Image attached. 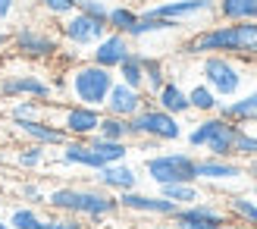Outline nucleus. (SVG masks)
Returning <instances> with one entry per match:
<instances>
[{
	"instance_id": "e433bc0d",
	"label": "nucleus",
	"mask_w": 257,
	"mask_h": 229,
	"mask_svg": "<svg viewBox=\"0 0 257 229\" xmlns=\"http://www.w3.org/2000/svg\"><path fill=\"white\" fill-rule=\"evenodd\" d=\"M85 220L79 217H72V213H50L47 210V217H44V229H82Z\"/></svg>"
},
{
	"instance_id": "dca6fc26",
	"label": "nucleus",
	"mask_w": 257,
	"mask_h": 229,
	"mask_svg": "<svg viewBox=\"0 0 257 229\" xmlns=\"http://www.w3.org/2000/svg\"><path fill=\"white\" fill-rule=\"evenodd\" d=\"M119 198V210L125 213H135V217H157V220H170L176 207L170 198H163L160 192H141V188H132V192H122L116 195Z\"/></svg>"
},
{
	"instance_id": "de8ad7c7",
	"label": "nucleus",
	"mask_w": 257,
	"mask_h": 229,
	"mask_svg": "<svg viewBox=\"0 0 257 229\" xmlns=\"http://www.w3.org/2000/svg\"><path fill=\"white\" fill-rule=\"evenodd\" d=\"M0 229H10V223H7V217H0Z\"/></svg>"
},
{
	"instance_id": "bb28decb",
	"label": "nucleus",
	"mask_w": 257,
	"mask_h": 229,
	"mask_svg": "<svg viewBox=\"0 0 257 229\" xmlns=\"http://www.w3.org/2000/svg\"><path fill=\"white\" fill-rule=\"evenodd\" d=\"M188 104H191V113H198V117H210V113L220 110L223 100L213 94V88H210V85L195 82V85L188 88Z\"/></svg>"
},
{
	"instance_id": "2eb2a0df",
	"label": "nucleus",
	"mask_w": 257,
	"mask_h": 229,
	"mask_svg": "<svg viewBox=\"0 0 257 229\" xmlns=\"http://www.w3.org/2000/svg\"><path fill=\"white\" fill-rule=\"evenodd\" d=\"M229 220V213L223 204H213V201H195V204H182L176 207V213L170 217L173 226L179 229H220Z\"/></svg>"
},
{
	"instance_id": "9b49d317",
	"label": "nucleus",
	"mask_w": 257,
	"mask_h": 229,
	"mask_svg": "<svg viewBox=\"0 0 257 229\" xmlns=\"http://www.w3.org/2000/svg\"><path fill=\"white\" fill-rule=\"evenodd\" d=\"M141 13H151V16H163L179 22L182 29H201V22L216 19V0H160L154 7H145Z\"/></svg>"
},
{
	"instance_id": "72a5a7b5",
	"label": "nucleus",
	"mask_w": 257,
	"mask_h": 229,
	"mask_svg": "<svg viewBox=\"0 0 257 229\" xmlns=\"http://www.w3.org/2000/svg\"><path fill=\"white\" fill-rule=\"evenodd\" d=\"M97 135H100V138H110V142H132L128 120H122V117H110V113H104V117H100Z\"/></svg>"
},
{
	"instance_id": "8fccbe9b",
	"label": "nucleus",
	"mask_w": 257,
	"mask_h": 229,
	"mask_svg": "<svg viewBox=\"0 0 257 229\" xmlns=\"http://www.w3.org/2000/svg\"><path fill=\"white\" fill-rule=\"evenodd\" d=\"M251 195H254V198H257V182H254V192H251Z\"/></svg>"
},
{
	"instance_id": "79ce46f5",
	"label": "nucleus",
	"mask_w": 257,
	"mask_h": 229,
	"mask_svg": "<svg viewBox=\"0 0 257 229\" xmlns=\"http://www.w3.org/2000/svg\"><path fill=\"white\" fill-rule=\"evenodd\" d=\"M138 151H141V154H154V151H160L163 145L160 142H154V138H138V142H132Z\"/></svg>"
},
{
	"instance_id": "b1692460",
	"label": "nucleus",
	"mask_w": 257,
	"mask_h": 229,
	"mask_svg": "<svg viewBox=\"0 0 257 229\" xmlns=\"http://www.w3.org/2000/svg\"><path fill=\"white\" fill-rule=\"evenodd\" d=\"M216 22H257V0H216Z\"/></svg>"
},
{
	"instance_id": "f03ea898",
	"label": "nucleus",
	"mask_w": 257,
	"mask_h": 229,
	"mask_svg": "<svg viewBox=\"0 0 257 229\" xmlns=\"http://www.w3.org/2000/svg\"><path fill=\"white\" fill-rule=\"evenodd\" d=\"M185 57H204V54H229L257 60V22H216L201 25L182 41Z\"/></svg>"
},
{
	"instance_id": "3c124183",
	"label": "nucleus",
	"mask_w": 257,
	"mask_h": 229,
	"mask_svg": "<svg viewBox=\"0 0 257 229\" xmlns=\"http://www.w3.org/2000/svg\"><path fill=\"white\" fill-rule=\"evenodd\" d=\"M107 4H116V0H107Z\"/></svg>"
},
{
	"instance_id": "39448f33",
	"label": "nucleus",
	"mask_w": 257,
	"mask_h": 229,
	"mask_svg": "<svg viewBox=\"0 0 257 229\" xmlns=\"http://www.w3.org/2000/svg\"><path fill=\"white\" fill-rule=\"evenodd\" d=\"M238 132H241L238 123L220 117V113H210V117H201L185 132V145L191 151H204V154H213V157H235Z\"/></svg>"
},
{
	"instance_id": "393cba45",
	"label": "nucleus",
	"mask_w": 257,
	"mask_h": 229,
	"mask_svg": "<svg viewBox=\"0 0 257 229\" xmlns=\"http://www.w3.org/2000/svg\"><path fill=\"white\" fill-rule=\"evenodd\" d=\"M116 79L128 88L145 91V50H132L119 66H116Z\"/></svg>"
},
{
	"instance_id": "49530a36",
	"label": "nucleus",
	"mask_w": 257,
	"mask_h": 229,
	"mask_svg": "<svg viewBox=\"0 0 257 229\" xmlns=\"http://www.w3.org/2000/svg\"><path fill=\"white\" fill-rule=\"evenodd\" d=\"M154 229H179V226H173L170 220H166V223H160V226H154Z\"/></svg>"
},
{
	"instance_id": "a211bd4d",
	"label": "nucleus",
	"mask_w": 257,
	"mask_h": 229,
	"mask_svg": "<svg viewBox=\"0 0 257 229\" xmlns=\"http://www.w3.org/2000/svg\"><path fill=\"white\" fill-rule=\"evenodd\" d=\"M7 167H16L22 173H44V170L54 167V148L22 142L13 151H7Z\"/></svg>"
},
{
	"instance_id": "f8f14e48",
	"label": "nucleus",
	"mask_w": 257,
	"mask_h": 229,
	"mask_svg": "<svg viewBox=\"0 0 257 229\" xmlns=\"http://www.w3.org/2000/svg\"><path fill=\"white\" fill-rule=\"evenodd\" d=\"M13 97H35L50 104L54 100V88L50 79L38 69H13L0 75V100H13Z\"/></svg>"
},
{
	"instance_id": "f257e3e1",
	"label": "nucleus",
	"mask_w": 257,
	"mask_h": 229,
	"mask_svg": "<svg viewBox=\"0 0 257 229\" xmlns=\"http://www.w3.org/2000/svg\"><path fill=\"white\" fill-rule=\"evenodd\" d=\"M44 207L50 213H72L91 226H100L113 217H119V198L100 188L97 182L91 185H54L47 188V198H44Z\"/></svg>"
},
{
	"instance_id": "c756f323",
	"label": "nucleus",
	"mask_w": 257,
	"mask_h": 229,
	"mask_svg": "<svg viewBox=\"0 0 257 229\" xmlns=\"http://www.w3.org/2000/svg\"><path fill=\"white\" fill-rule=\"evenodd\" d=\"M88 145L97 151V157L107 163H119V160H128L132 154V142H110V138H100V135H91L88 138Z\"/></svg>"
},
{
	"instance_id": "7c9ffc66",
	"label": "nucleus",
	"mask_w": 257,
	"mask_h": 229,
	"mask_svg": "<svg viewBox=\"0 0 257 229\" xmlns=\"http://www.w3.org/2000/svg\"><path fill=\"white\" fill-rule=\"evenodd\" d=\"M166 79H170V66H166V60L154 57V54H145V94L154 97L163 88Z\"/></svg>"
},
{
	"instance_id": "4c0bfd02",
	"label": "nucleus",
	"mask_w": 257,
	"mask_h": 229,
	"mask_svg": "<svg viewBox=\"0 0 257 229\" xmlns=\"http://www.w3.org/2000/svg\"><path fill=\"white\" fill-rule=\"evenodd\" d=\"M38 7H41L47 16H54V19H63V16H69V13L75 10V0H35Z\"/></svg>"
},
{
	"instance_id": "6ab92c4d",
	"label": "nucleus",
	"mask_w": 257,
	"mask_h": 229,
	"mask_svg": "<svg viewBox=\"0 0 257 229\" xmlns=\"http://www.w3.org/2000/svg\"><path fill=\"white\" fill-rule=\"evenodd\" d=\"M57 163L66 167V170H88V173L104 167V160H100L97 151L88 145V138H66L63 148H57Z\"/></svg>"
},
{
	"instance_id": "6e6552de",
	"label": "nucleus",
	"mask_w": 257,
	"mask_h": 229,
	"mask_svg": "<svg viewBox=\"0 0 257 229\" xmlns=\"http://www.w3.org/2000/svg\"><path fill=\"white\" fill-rule=\"evenodd\" d=\"M195 151H154L145 154L141 173L154 185H170V182H198L195 179Z\"/></svg>"
},
{
	"instance_id": "f704fd0d",
	"label": "nucleus",
	"mask_w": 257,
	"mask_h": 229,
	"mask_svg": "<svg viewBox=\"0 0 257 229\" xmlns=\"http://www.w3.org/2000/svg\"><path fill=\"white\" fill-rule=\"evenodd\" d=\"M16 198L22 201V204H35V207H44V198H47V188L38 182V179H22L16 182Z\"/></svg>"
},
{
	"instance_id": "a18cd8bd",
	"label": "nucleus",
	"mask_w": 257,
	"mask_h": 229,
	"mask_svg": "<svg viewBox=\"0 0 257 229\" xmlns=\"http://www.w3.org/2000/svg\"><path fill=\"white\" fill-rule=\"evenodd\" d=\"M245 176L251 182H257V157H251V160H245Z\"/></svg>"
},
{
	"instance_id": "58836bf2",
	"label": "nucleus",
	"mask_w": 257,
	"mask_h": 229,
	"mask_svg": "<svg viewBox=\"0 0 257 229\" xmlns=\"http://www.w3.org/2000/svg\"><path fill=\"white\" fill-rule=\"evenodd\" d=\"M75 10H82V13H88V16H94V19H104V22H107L110 4H107V0H75Z\"/></svg>"
},
{
	"instance_id": "c85d7f7f",
	"label": "nucleus",
	"mask_w": 257,
	"mask_h": 229,
	"mask_svg": "<svg viewBox=\"0 0 257 229\" xmlns=\"http://www.w3.org/2000/svg\"><path fill=\"white\" fill-rule=\"evenodd\" d=\"M138 16H141V10H135L132 4H125V0H116V4H110L107 25H110V32H122V35H128V32L135 29Z\"/></svg>"
},
{
	"instance_id": "412c9836",
	"label": "nucleus",
	"mask_w": 257,
	"mask_h": 229,
	"mask_svg": "<svg viewBox=\"0 0 257 229\" xmlns=\"http://www.w3.org/2000/svg\"><path fill=\"white\" fill-rule=\"evenodd\" d=\"M148 94L145 91H138V88H128V85H122L119 79L113 82V88H110V94H107V100H104V113H110V117H122V120H132L135 113L148 104Z\"/></svg>"
},
{
	"instance_id": "37998d69",
	"label": "nucleus",
	"mask_w": 257,
	"mask_h": 229,
	"mask_svg": "<svg viewBox=\"0 0 257 229\" xmlns=\"http://www.w3.org/2000/svg\"><path fill=\"white\" fill-rule=\"evenodd\" d=\"M7 142H10V132H7V123L0 120V167H7Z\"/></svg>"
},
{
	"instance_id": "1a4fd4ad",
	"label": "nucleus",
	"mask_w": 257,
	"mask_h": 229,
	"mask_svg": "<svg viewBox=\"0 0 257 229\" xmlns=\"http://www.w3.org/2000/svg\"><path fill=\"white\" fill-rule=\"evenodd\" d=\"M44 117L50 123H57L66 132V138H91V135H97L104 110L88 107V104H75V100H50L44 107Z\"/></svg>"
},
{
	"instance_id": "5701e85b",
	"label": "nucleus",
	"mask_w": 257,
	"mask_h": 229,
	"mask_svg": "<svg viewBox=\"0 0 257 229\" xmlns=\"http://www.w3.org/2000/svg\"><path fill=\"white\" fill-rule=\"evenodd\" d=\"M151 100H154V104H157L160 110L173 113V117H179V120L191 113V104H188V88L179 82L176 75H170V79L163 82V88H160V91L154 94Z\"/></svg>"
},
{
	"instance_id": "0eeeda50",
	"label": "nucleus",
	"mask_w": 257,
	"mask_h": 229,
	"mask_svg": "<svg viewBox=\"0 0 257 229\" xmlns=\"http://www.w3.org/2000/svg\"><path fill=\"white\" fill-rule=\"evenodd\" d=\"M128 132H132V142H138V138H154V142H160V145H176V142L185 138V126L179 117H173V113L160 110L154 100H148V104L128 120Z\"/></svg>"
},
{
	"instance_id": "09e8293b",
	"label": "nucleus",
	"mask_w": 257,
	"mask_h": 229,
	"mask_svg": "<svg viewBox=\"0 0 257 229\" xmlns=\"http://www.w3.org/2000/svg\"><path fill=\"white\" fill-rule=\"evenodd\" d=\"M82 229H100V226H91V223H85V226H82Z\"/></svg>"
},
{
	"instance_id": "2f4dec72",
	"label": "nucleus",
	"mask_w": 257,
	"mask_h": 229,
	"mask_svg": "<svg viewBox=\"0 0 257 229\" xmlns=\"http://www.w3.org/2000/svg\"><path fill=\"white\" fill-rule=\"evenodd\" d=\"M157 192L163 195V198H170L173 204H195V201H201L204 198V192H201V182H170V185H157Z\"/></svg>"
},
{
	"instance_id": "c9c22d12",
	"label": "nucleus",
	"mask_w": 257,
	"mask_h": 229,
	"mask_svg": "<svg viewBox=\"0 0 257 229\" xmlns=\"http://www.w3.org/2000/svg\"><path fill=\"white\" fill-rule=\"evenodd\" d=\"M235 157H238V160L257 157V132L251 129V126H241V132H238V138H235Z\"/></svg>"
},
{
	"instance_id": "cd10ccee",
	"label": "nucleus",
	"mask_w": 257,
	"mask_h": 229,
	"mask_svg": "<svg viewBox=\"0 0 257 229\" xmlns=\"http://www.w3.org/2000/svg\"><path fill=\"white\" fill-rule=\"evenodd\" d=\"M226 213L229 220H238V223H257V198L245 192H232L226 198Z\"/></svg>"
},
{
	"instance_id": "c03bdc74",
	"label": "nucleus",
	"mask_w": 257,
	"mask_h": 229,
	"mask_svg": "<svg viewBox=\"0 0 257 229\" xmlns=\"http://www.w3.org/2000/svg\"><path fill=\"white\" fill-rule=\"evenodd\" d=\"M13 50V32L10 29H0V60Z\"/></svg>"
},
{
	"instance_id": "473e14b6",
	"label": "nucleus",
	"mask_w": 257,
	"mask_h": 229,
	"mask_svg": "<svg viewBox=\"0 0 257 229\" xmlns=\"http://www.w3.org/2000/svg\"><path fill=\"white\" fill-rule=\"evenodd\" d=\"M10 229H44V213L35 204H16L7 213Z\"/></svg>"
},
{
	"instance_id": "ddd939ff",
	"label": "nucleus",
	"mask_w": 257,
	"mask_h": 229,
	"mask_svg": "<svg viewBox=\"0 0 257 229\" xmlns=\"http://www.w3.org/2000/svg\"><path fill=\"white\" fill-rule=\"evenodd\" d=\"M195 179L201 185L210 188H223V185H235L245 176V160L238 157H213V154H201L195 157Z\"/></svg>"
},
{
	"instance_id": "f3484780",
	"label": "nucleus",
	"mask_w": 257,
	"mask_h": 229,
	"mask_svg": "<svg viewBox=\"0 0 257 229\" xmlns=\"http://www.w3.org/2000/svg\"><path fill=\"white\" fill-rule=\"evenodd\" d=\"M132 50L135 47H132V38H128V35H122V32H107L91 50H88V60L97 63V66H104V69L116 72V66H119L128 54H132Z\"/></svg>"
},
{
	"instance_id": "20e7f679",
	"label": "nucleus",
	"mask_w": 257,
	"mask_h": 229,
	"mask_svg": "<svg viewBox=\"0 0 257 229\" xmlns=\"http://www.w3.org/2000/svg\"><path fill=\"white\" fill-rule=\"evenodd\" d=\"M113 82H116V72L97 66L91 60H75L66 66V97L75 104L104 107Z\"/></svg>"
},
{
	"instance_id": "a878e982",
	"label": "nucleus",
	"mask_w": 257,
	"mask_h": 229,
	"mask_svg": "<svg viewBox=\"0 0 257 229\" xmlns=\"http://www.w3.org/2000/svg\"><path fill=\"white\" fill-rule=\"evenodd\" d=\"M44 100H35V97H13L4 100L0 107V117L4 120H35V117H44Z\"/></svg>"
},
{
	"instance_id": "4468645a",
	"label": "nucleus",
	"mask_w": 257,
	"mask_h": 229,
	"mask_svg": "<svg viewBox=\"0 0 257 229\" xmlns=\"http://www.w3.org/2000/svg\"><path fill=\"white\" fill-rule=\"evenodd\" d=\"M10 138H19V142H35L44 148H63L66 142V132L60 129L57 123H50L47 117H35V120H4Z\"/></svg>"
},
{
	"instance_id": "423d86ee",
	"label": "nucleus",
	"mask_w": 257,
	"mask_h": 229,
	"mask_svg": "<svg viewBox=\"0 0 257 229\" xmlns=\"http://www.w3.org/2000/svg\"><path fill=\"white\" fill-rule=\"evenodd\" d=\"M10 32H13V54L25 63H54L63 50L60 35L38 22H19Z\"/></svg>"
},
{
	"instance_id": "aec40b11",
	"label": "nucleus",
	"mask_w": 257,
	"mask_h": 229,
	"mask_svg": "<svg viewBox=\"0 0 257 229\" xmlns=\"http://www.w3.org/2000/svg\"><path fill=\"white\" fill-rule=\"evenodd\" d=\"M94 182L100 188H107L113 195H122V192H132V188L141 185V173L132 167L128 160H119V163H107V167H100L91 173Z\"/></svg>"
},
{
	"instance_id": "7ed1b4c3",
	"label": "nucleus",
	"mask_w": 257,
	"mask_h": 229,
	"mask_svg": "<svg viewBox=\"0 0 257 229\" xmlns=\"http://www.w3.org/2000/svg\"><path fill=\"white\" fill-rule=\"evenodd\" d=\"M198 60H201L198 63L201 82L210 85L220 100H232L257 79V75H251V69H257V60L229 57V54H204Z\"/></svg>"
},
{
	"instance_id": "a19ab883",
	"label": "nucleus",
	"mask_w": 257,
	"mask_h": 229,
	"mask_svg": "<svg viewBox=\"0 0 257 229\" xmlns=\"http://www.w3.org/2000/svg\"><path fill=\"white\" fill-rule=\"evenodd\" d=\"M16 10H19V0H0V25L16 16Z\"/></svg>"
},
{
	"instance_id": "4be33fe9",
	"label": "nucleus",
	"mask_w": 257,
	"mask_h": 229,
	"mask_svg": "<svg viewBox=\"0 0 257 229\" xmlns=\"http://www.w3.org/2000/svg\"><path fill=\"white\" fill-rule=\"evenodd\" d=\"M216 113L238 123V126H257V79H254L251 88H245V91L235 94L232 100H223Z\"/></svg>"
},
{
	"instance_id": "603ef678",
	"label": "nucleus",
	"mask_w": 257,
	"mask_h": 229,
	"mask_svg": "<svg viewBox=\"0 0 257 229\" xmlns=\"http://www.w3.org/2000/svg\"><path fill=\"white\" fill-rule=\"evenodd\" d=\"M0 120H4V117H0Z\"/></svg>"
},
{
	"instance_id": "9d476101",
	"label": "nucleus",
	"mask_w": 257,
	"mask_h": 229,
	"mask_svg": "<svg viewBox=\"0 0 257 229\" xmlns=\"http://www.w3.org/2000/svg\"><path fill=\"white\" fill-rule=\"evenodd\" d=\"M107 32H110V25L104 19H94V16H88L82 10H72L69 16H63L60 25H57L60 41L75 47V50H91Z\"/></svg>"
},
{
	"instance_id": "ea45409f",
	"label": "nucleus",
	"mask_w": 257,
	"mask_h": 229,
	"mask_svg": "<svg viewBox=\"0 0 257 229\" xmlns=\"http://www.w3.org/2000/svg\"><path fill=\"white\" fill-rule=\"evenodd\" d=\"M47 79H50V88H54V97H57V94L66 97V66L57 69L54 75H47Z\"/></svg>"
}]
</instances>
